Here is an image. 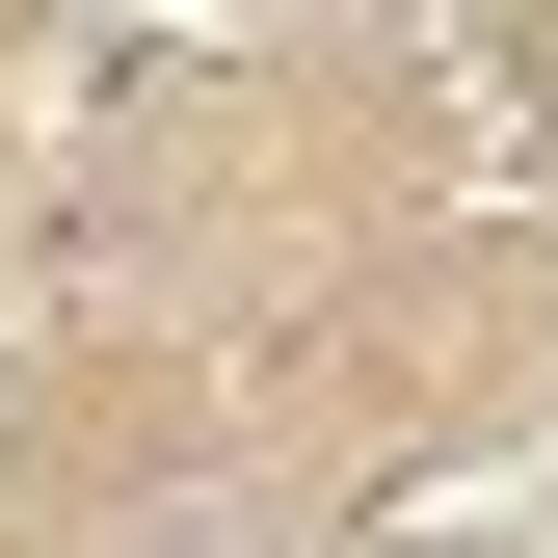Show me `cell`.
Here are the masks:
<instances>
[{
    "mask_svg": "<svg viewBox=\"0 0 558 558\" xmlns=\"http://www.w3.org/2000/svg\"><path fill=\"white\" fill-rule=\"evenodd\" d=\"M426 107L478 160H558V27H426Z\"/></svg>",
    "mask_w": 558,
    "mask_h": 558,
    "instance_id": "6da1fadb",
    "label": "cell"
}]
</instances>
